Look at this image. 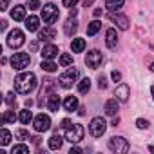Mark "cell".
<instances>
[{
	"label": "cell",
	"mask_w": 154,
	"mask_h": 154,
	"mask_svg": "<svg viewBox=\"0 0 154 154\" xmlns=\"http://www.w3.org/2000/svg\"><path fill=\"white\" fill-rule=\"evenodd\" d=\"M17 138H18V140H31V138H29V132L24 131V129H18V131H17Z\"/></svg>",
	"instance_id": "cell-35"
},
{
	"label": "cell",
	"mask_w": 154,
	"mask_h": 154,
	"mask_svg": "<svg viewBox=\"0 0 154 154\" xmlns=\"http://www.w3.org/2000/svg\"><path fill=\"white\" fill-rule=\"evenodd\" d=\"M58 17H60V11H58V8H56L54 4H45V6L42 8V18H44V22H45L47 26L54 24V22L58 20Z\"/></svg>",
	"instance_id": "cell-7"
},
{
	"label": "cell",
	"mask_w": 154,
	"mask_h": 154,
	"mask_svg": "<svg viewBox=\"0 0 154 154\" xmlns=\"http://www.w3.org/2000/svg\"><path fill=\"white\" fill-rule=\"evenodd\" d=\"M36 47H38V44H36V42H33V44H31V51H36Z\"/></svg>",
	"instance_id": "cell-49"
},
{
	"label": "cell",
	"mask_w": 154,
	"mask_h": 154,
	"mask_svg": "<svg viewBox=\"0 0 154 154\" xmlns=\"http://www.w3.org/2000/svg\"><path fill=\"white\" fill-rule=\"evenodd\" d=\"M18 120H20L24 125H29V122L33 120V114H31V111H29V109H24V111H20V114H18Z\"/></svg>",
	"instance_id": "cell-28"
},
{
	"label": "cell",
	"mask_w": 154,
	"mask_h": 154,
	"mask_svg": "<svg viewBox=\"0 0 154 154\" xmlns=\"http://www.w3.org/2000/svg\"><path fill=\"white\" fill-rule=\"evenodd\" d=\"M8 4H9V0H0V11H6Z\"/></svg>",
	"instance_id": "cell-41"
},
{
	"label": "cell",
	"mask_w": 154,
	"mask_h": 154,
	"mask_svg": "<svg viewBox=\"0 0 154 154\" xmlns=\"http://www.w3.org/2000/svg\"><path fill=\"white\" fill-rule=\"evenodd\" d=\"M40 67H42V71H45V72H54V71L58 69V65H56L53 60H44V62L40 63Z\"/></svg>",
	"instance_id": "cell-26"
},
{
	"label": "cell",
	"mask_w": 154,
	"mask_h": 154,
	"mask_svg": "<svg viewBox=\"0 0 154 154\" xmlns=\"http://www.w3.org/2000/svg\"><path fill=\"white\" fill-rule=\"evenodd\" d=\"M58 47L54 45V44H45L44 47H42V51H40V54H42V58L44 60H53V58H56L58 56Z\"/></svg>",
	"instance_id": "cell-11"
},
{
	"label": "cell",
	"mask_w": 154,
	"mask_h": 154,
	"mask_svg": "<svg viewBox=\"0 0 154 154\" xmlns=\"http://www.w3.org/2000/svg\"><path fill=\"white\" fill-rule=\"evenodd\" d=\"M33 105V100H26V107H31Z\"/></svg>",
	"instance_id": "cell-50"
},
{
	"label": "cell",
	"mask_w": 154,
	"mask_h": 154,
	"mask_svg": "<svg viewBox=\"0 0 154 154\" xmlns=\"http://www.w3.org/2000/svg\"><path fill=\"white\" fill-rule=\"evenodd\" d=\"M118 102H120L118 98H111V100H107V102H105L103 111H105V114H107V116H116V112L120 111V103H118Z\"/></svg>",
	"instance_id": "cell-13"
},
{
	"label": "cell",
	"mask_w": 154,
	"mask_h": 154,
	"mask_svg": "<svg viewBox=\"0 0 154 154\" xmlns=\"http://www.w3.org/2000/svg\"><path fill=\"white\" fill-rule=\"evenodd\" d=\"M118 123H120V118H118V116H114V120H112V125H114V127H116V125H118Z\"/></svg>",
	"instance_id": "cell-46"
},
{
	"label": "cell",
	"mask_w": 154,
	"mask_h": 154,
	"mask_svg": "<svg viewBox=\"0 0 154 154\" xmlns=\"http://www.w3.org/2000/svg\"><path fill=\"white\" fill-rule=\"evenodd\" d=\"M69 125H71V122H69V120H63V122H62V127H63V129H67Z\"/></svg>",
	"instance_id": "cell-45"
},
{
	"label": "cell",
	"mask_w": 154,
	"mask_h": 154,
	"mask_svg": "<svg viewBox=\"0 0 154 154\" xmlns=\"http://www.w3.org/2000/svg\"><path fill=\"white\" fill-rule=\"evenodd\" d=\"M136 127H138V129H147V127H149V122L143 120V118H138V120H136Z\"/></svg>",
	"instance_id": "cell-37"
},
{
	"label": "cell",
	"mask_w": 154,
	"mask_h": 154,
	"mask_svg": "<svg viewBox=\"0 0 154 154\" xmlns=\"http://www.w3.org/2000/svg\"><path fill=\"white\" fill-rule=\"evenodd\" d=\"M102 60H103L102 53L96 51V49H93V51H89L87 56H85V65L91 67V69H98V67L102 65Z\"/></svg>",
	"instance_id": "cell-10"
},
{
	"label": "cell",
	"mask_w": 154,
	"mask_h": 154,
	"mask_svg": "<svg viewBox=\"0 0 154 154\" xmlns=\"http://www.w3.org/2000/svg\"><path fill=\"white\" fill-rule=\"evenodd\" d=\"M71 49H72V53H84V49H85V40H84V38H72Z\"/></svg>",
	"instance_id": "cell-22"
},
{
	"label": "cell",
	"mask_w": 154,
	"mask_h": 154,
	"mask_svg": "<svg viewBox=\"0 0 154 154\" xmlns=\"http://www.w3.org/2000/svg\"><path fill=\"white\" fill-rule=\"evenodd\" d=\"M60 65L62 67H69V65H72V56L69 54V53H63V54H60Z\"/></svg>",
	"instance_id": "cell-29"
},
{
	"label": "cell",
	"mask_w": 154,
	"mask_h": 154,
	"mask_svg": "<svg viewBox=\"0 0 154 154\" xmlns=\"http://www.w3.org/2000/svg\"><path fill=\"white\" fill-rule=\"evenodd\" d=\"M63 109L65 111H69V112H72V111H76V107H78V98L76 96H67L65 100H63Z\"/></svg>",
	"instance_id": "cell-20"
},
{
	"label": "cell",
	"mask_w": 154,
	"mask_h": 154,
	"mask_svg": "<svg viewBox=\"0 0 154 154\" xmlns=\"http://www.w3.org/2000/svg\"><path fill=\"white\" fill-rule=\"evenodd\" d=\"M89 89H91V80H89V78H84V80L78 82V91H80L82 94H85Z\"/></svg>",
	"instance_id": "cell-30"
},
{
	"label": "cell",
	"mask_w": 154,
	"mask_h": 154,
	"mask_svg": "<svg viewBox=\"0 0 154 154\" xmlns=\"http://www.w3.org/2000/svg\"><path fill=\"white\" fill-rule=\"evenodd\" d=\"M102 29V22H98V20H93L91 24H89V27H87V36H94L98 31Z\"/></svg>",
	"instance_id": "cell-25"
},
{
	"label": "cell",
	"mask_w": 154,
	"mask_h": 154,
	"mask_svg": "<svg viewBox=\"0 0 154 154\" xmlns=\"http://www.w3.org/2000/svg\"><path fill=\"white\" fill-rule=\"evenodd\" d=\"M84 136H85V129L80 123H72L65 129V140L71 143H80L84 140Z\"/></svg>",
	"instance_id": "cell-2"
},
{
	"label": "cell",
	"mask_w": 154,
	"mask_h": 154,
	"mask_svg": "<svg viewBox=\"0 0 154 154\" xmlns=\"http://www.w3.org/2000/svg\"><path fill=\"white\" fill-rule=\"evenodd\" d=\"M109 18H111V20L118 26V29H122V31L129 29V18H127V17H123V15H116L114 11H111Z\"/></svg>",
	"instance_id": "cell-12"
},
{
	"label": "cell",
	"mask_w": 154,
	"mask_h": 154,
	"mask_svg": "<svg viewBox=\"0 0 154 154\" xmlns=\"http://www.w3.org/2000/svg\"><path fill=\"white\" fill-rule=\"evenodd\" d=\"M98 87L100 89H105L107 87V78H105V76H100V78H98Z\"/></svg>",
	"instance_id": "cell-39"
},
{
	"label": "cell",
	"mask_w": 154,
	"mask_h": 154,
	"mask_svg": "<svg viewBox=\"0 0 154 154\" xmlns=\"http://www.w3.org/2000/svg\"><path fill=\"white\" fill-rule=\"evenodd\" d=\"M93 2H94V0H82V4H84L85 8H89V6H93Z\"/></svg>",
	"instance_id": "cell-43"
},
{
	"label": "cell",
	"mask_w": 154,
	"mask_h": 154,
	"mask_svg": "<svg viewBox=\"0 0 154 154\" xmlns=\"http://www.w3.org/2000/svg\"><path fill=\"white\" fill-rule=\"evenodd\" d=\"M149 69H150V71L154 72V63H150V67H149Z\"/></svg>",
	"instance_id": "cell-53"
},
{
	"label": "cell",
	"mask_w": 154,
	"mask_h": 154,
	"mask_svg": "<svg viewBox=\"0 0 154 154\" xmlns=\"http://www.w3.org/2000/svg\"><path fill=\"white\" fill-rule=\"evenodd\" d=\"M33 127H35L36 132H45V131H49V127H51V118L42 112V114H38V116L33 120Z\"/></svg>",
	"instance_id": "cell-9"
},
{
	"label": "cell",
	"mask_w": 154,
	"mask_h": 154,
	"mask_svg": "<svg viewBox=\"0 0 154 154\" xmlns=\"http://www.w3.org/2000/svg\"><path fill=\"white\" fill-rule=\"evenodd\" d=\"M11 67L13 69H17V71H24L26 67H29V63H31V56L27 54V53H15L13 56H11Z\"/></svg>",
	"instance_id": "cell-5"
},
{
	"label": "cell",
	"mask_w": 154,
	"mask_h": 154,
	"mask_svg": "<svg viewBox=\"0 0 154 154\" xmlns=\"http://www.w3.org/2000/svg\"><path fill=\"white\" fill-rule=\"evenodd\" d=\"M105 129H107V122H105L102 116L93 118L91 123H89V132H91V136H94V138L103 136V134H105Z\"/></svg>",
	"instance_id": "cell-6"
},
{
	"label": "cell",
	"mask_w": 154,
	"mask_h": 154,
	"mask_svg": "<svg viewBox=\"0 0 154 154\" xmlns=\"http://www.w3.org/2000/svg\"><path fill=\"white\" fill-rule=\"evenodd\" d=\"M62 143H63V138L60 134H53L49 138V149L51 150H60L62 149Z\"/></svg>",
	"instance_id": "cell-21"
},
{
	"label": "cell",
	"mask_w": 154,
	"mask_h": 154,
	"mask_svg": "<svg viewBox=\"0 0 154 154\" xmlns=\"http://www.w3.org/2000/svg\"><path fill=\"white\" fill-rule=\"evenodd\" d=\"M76 2H78V0H63V6L65 8H74Z\"/></svg>",
	"instance_id": "cell-40"
},
{
	"label": "cell",
	"mask_w": 154,
	"mask_h": 154,
	"mask_svg": "<svg viewBox=\"0 0 154 154\" xmlns=\"http://www.w3.org/2000/svg\"><path fill=\"white\" fill-rule=\"evenodd\" d=\"M76 80H78V69L69 67L65 72H62V74H60L58 84H60V87H63V89H71V87H72V84H74Z\"/></svg>",
	"instance_id": "cell-3"
},
{
	"label": "cell",
	"mask_w": 154,
	"mask_h": 154,
	"mask_svg": "<svg viewBox=\"0 0 154 154\" xmlns=\"http://www.w3.org/2000/svg\"><path fill=\"white\" fill-rule=\"evenodd\" d=\"M54 38H56V31H54L51 26L44 27V29L38 33V40H40V42H51V40H54Z\"/></svg>",
	"instance_id": "cell-14"
},
{
	"label": "cell",
	"mask_w": 154,
	"mask_h": 154,
	"mask_svg": "<svg viewBox=\"0 0 154 154\" xmlns=\"http://www.w3.org/2000/svg\"><path fill=\"white\" fill-rule=\"evenodd\" d=\"M109 149L116 154H125V152H129L131 147L123 136H112V138H109Z\"/></svg>",
	"instance_id": "cell-4"
},
{
	"label": "cell",
	"mask_w": 154,
	"mask_h": 154,
	"mask_svg": "<svg viewBox=\"0 0 154 154\" xmlns=\"http://www.w3.org/2000/svg\"><path fill=\"white\" fill-rule=\"evenodd\" d=\"M76 29H78V20H67L65 22V26H63V31H65V35H72V33H76Z\"/></svg>",
	"instance_id": "cell-24"
},
{
	"label": "cell",
	"mask_w": 154,
	"mask_h": 154,
	"mask_svg": "<svg viewBox=\"0 0 154 154\" xmlns=\"http://www.w3.org/2000/svg\"><path fill=\"white\" fill-rule=\"evenodd\" d=\"M15 120H18V116L15 114L13 109H9V111L4 112V123H15Z\"/></svg>",
	"instance_id": "cell-32"
},
{
	"label": "cell",
	"mask_w": 154,
	"mask_h": 154,
	"mask_svg": "<svg viewBox=\"0 0 154 154\" xmlns=\"http://www.w3.org/2000/svg\"><path fill=\"white\" fill-rule=\"evenodd\" d=\"M11 154H29V147L24 143H18L11 149Z\"/></svg>",
	"instance_id": "cell-31"
},
{
	"label": "cell",
	"mask_w": 154,
	"mask_h": 154,
	"mask_svg": "<svg viewBox=\"0 0 154 154\" xmlns=\"http://www.w3.org/2000/svg\"><path fill=\"white\" fill-rule=\"evenodd\" d=\"M149 150H150V152H154V145H150V147H149Z\"/></svg>",
	"instance_id": "cell-52"
},
{
	"label": "cell",
	"mask_w": 154,
	"mask_h": 154,
	"mask_svg": "<svg viewBox=\"0 0 154 154\" xmlns=\"http://www.w3.org/2000/svg\"><path fill=\"white\" fill-rule=\"evenodd\" d=\"M62 103H63V102L60 100V96H58L56 93H51V94L47 96V109H49V111H58Z\"/></svg>",
	"instance_id": "cell-16"
},
{
	"label": "cell",
	"mask_w": 154,
	"mask_h": 154,
	"mask_svg": "<svg viewBox=\"0 0 154 154\" xmlns=\"http://www.w3.org/2000/svg\"><path fill=\"white\" fill-rule=\"evenodd\" d=\"M80 152H82V149H80V147H72V149L69 150V154H80Z\"/></svg>",
	"instance_id": "cell-42"
},
{
	"label": "cell",
	"mask_w": 154,
	"mask_h": 154,
	"mask_svg": "<svg viewBox=\"0 0 154 154\" xmlns=\"http://www.w3.org/2000/svg\"><path fill=\"white\" fill-rule=\"evenodd\" d=\"M105 44H107V47H109V49L116 47V44H118L116 29H107V31H105Z\"/></svg>",
	"instance_id": "cell-18"
},
{
	"label": "cell",
	"mask_w": 154,
	"mask_h": 154,
	"mask_svg": "<svg viewBox=\"0 0 154 154\" xmlns=\"http://www.w3.org/2000/svg\"><path fill=\"white\" fill-rule=\"evenodd\" d=\"M11 18L20 22V20H26V8L24 6H15L11 9Z\"/></svg>",
	"instance_id": "cell-19"
},
{
	"label": "cell",
	"mask_w": 154,
	"mask_h": 154,
	"mask_svg": "<svg viewBox=\"0 0 154 154\" xmlns=\"http://www.w3.org/2000/svg\"><path fill=\"white\" fill-rule=\"evenodd\" d=\"M38 8H40V0H29L27 2V9H31V11L38 9Z\"/></svg>",
	"instance_id": "cell-36"
},
{
	"label": "cell",
	"mask_w": 154,
	"mask_h": 154,
	"mask_svg": "<svg viewBox=\"0 0 154 154\" xmlns=\"http://www.w3.org/2000/svg\"><path fill=\"white\" fill-rule=\"evenodd\" d=\"M114 96L120 100V102H127L129 96H131V91H129V85L127 84H120L114 91Z\"/></svg>",
	"instance_id": "cell-15"
},
{
	"label": "cell",
	"mask_w": 154,
	"mask_h": 154,
	"mask_svg": "<svg viewBox=\"0 0 154 154\" xmlns=\"http://www.w3.org/2000/svg\"><path fill=\"white\" fill-rule=\"evenodd\" d=\"M54 80H44V85H42V91H40V96H45V94H51V89L54 87Z\"/></svg>",
	"instance_id": "cell-27"
},
{
	"label": "cell",
	"mask_w": 154,
	"mask_h": 154,
	"mask_svg": "<svg viewBox=\"0 0 154 154\" xmlns=\"http://www.w3.org/2000/svg\"><path fill=\"white\" fill-rule=\"evenodd\" d=\"M38 27H40V18H38V17L31 15V17H27V18H26V29H27L29 33L38 31Z\"/></svg>",
	"instance_id": "cell-17"
},
{
	"label": "cell",
	"mask_w": 154,
	"mask_h": 154,
	"mask_svg": "<svg viewBox=\"0 0 154 154\" xmlns=\"http://www.w3.org/2000/svg\"><path fill=\"white\" fill-rule=\"evenodd\" d=\"M111 78H112L114 82H122V72H120V71H112V72H111Z\"/></svg>",
	"instance_id": "cell-38"
},
{
	"label": "cell",
	"mask_w": 154,
	"mask_h": 154,
	"mask_svg": "<svg viewBox=\"0 0 154 154\" xmlns=\"http://www.w3.org/2000/svg\"><path fill=\"white\" fill-rule=\"evenodd\" d=\"M150 94H152V100H154V85L150 87Z\"/></svg>",
	"instance_id": "cell-51"
},
{
	"label": "cell",
	"mask_w": 154,
	"mask_h": 154,
	"mask_svg": "<svg viewBox=\"0 0 154 154\" xmlns=\"http://www.w3.org/2000/svg\"><path fill=\"white\" fill-rule=\"evenodd\" d=\"M36 87V76L35 72H22L15 78V91L20 94H29Z\"/></svg>",
	"instance_id": "cell-1"
},
{
	"label": "cell",
	"mask_w": 154,
	"mask_h": 154,
	"mask_svg": "<svg viewBox=\"0 0 154 154\" xmlns=\"http://www.w3.org/2000/svg\"><path fill=\"white\" fill-rule=\"evenodd\" d=\"M0 29H2V31H6V29H8V22H6V20L0 22Z\"/></svg>",
	"instance_id": "cell-44"
},
{
	"label": "cell",
	"mask_w": 154,
	"mask_h": 154,
	"mask_svg": "<svg viewBox=\"0 0 154 154\" xmlns=\"http://www.w3.org/2000/svg\"><path fill=\"white\" fill-rule=\"evenodd\" d=\"M100 15H102V9H94V17H96V18H98V17H100Z\"/></svg>",
	"instance_id": "cell-48"
},
{
	"label": "cell",
	"mask_w": 154,
	"mask_h": 154,
	"mask_svg": "<svg viewBox=\"0 0 154 154\" xmlns=\"http://www.w3.org/2000/svg\"><path fill=\"white\" fill-rule=\"evenodd\" d=\"M9 141H11V132L8 129H2V140H0V143H2V145H9Z\"/></svg>",
	"instance_id": "cell-34"
},
{
	"label": "cell",
	"mask_w": 154,
	"mask_h": 154,
	"mask_svg": "<svg viewBox=\"0 0 154 154\" xmlns=\"http://www.w3.org/2000/svg\"><path fill=\"white\" fill-rule=\"evenodd\" d=\"M69 17H76V9H74V8H72V9L69 11Z\"/></svg>",
	"instance_id": "cell-47"
},
{
	"label": "cell",
	"mask_w": 154,
	"mask_h": 154,
	"mask_svg": "<svg viewBox=\"0 0 154 154\" xmlns=\"http://www.w3.org/2000/svg\"><path fill=\"white\" fill-rule=\"evenodd\" d=\"M4 102H6L9 107H17V96H15V93H8L6 98H4Z\"/></svg>",
	"instance_id": "cell-33"
},
{
	"label": "cell",
	"mask_w": 154,
	"mask_h": 154,
	"mask_svg": "<svg viewBox=\"0 0 154 154\" xmlns=\"http://www.w3.org/2000/svg\"><path fill=\"white\" fill-rule=\"evenodd\" d=\"M24 42H26L24 31H20V29H17V27L8 35V45L13 47V49H18L20 45H24Z\"/></svg>",
	"instance_id": "cell-8"
},
{
	"label": "cell",
	"mask_w": 154,
	"mask_h": 154,
	"mask_svg": "<svg viewBox=\"0 0 154 154\" xmlns=\"http://www.w3.org/2000/svg\"><path fill=\"white\" fill-rule=\"evenodd\" d=\"M125 4V0H105V8L109 11H116V9H122Z\"/></svg>",
	"instance_id": "cell-23"
}]
</instances>
